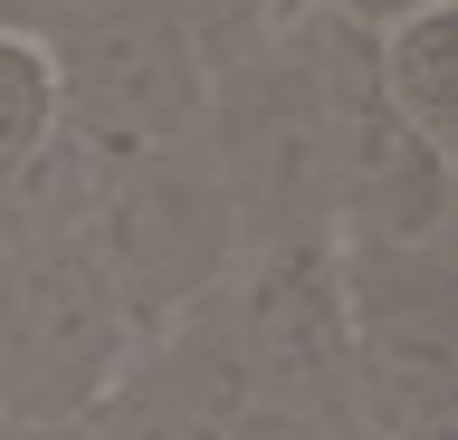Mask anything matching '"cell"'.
<instances>
[{"mask_svg":"<svg viewBox=\"0 0 458 440\" xmlns=\"http://www.w3.org/2000/svg\"><path fill=\"white\" fill-rule=\"evenodd\" d=\"M77 239L96 259V278L114 288L134 345L163 335L172 316H191L200 297H220L239 249H249V230H239V211H229L200 134L153 144V153H114L96 202H86V220H77Z\"/></svg>","mask_w":458,"mask_h":440,"instance_id":"obj_1","label":"cell"},{"mask_svg":"<svg viewBox=\"0 0 458 440\" xmlns=\"http://www.w3.org/2000/svg\"><path fill=\"white\" fill-rule=\"evenodd\" d=\"M200 153L249 239H335V116L306 58L286 48V30L249 58L210 67Z\"/></svg>","mask_w":458,"mask_h":440,"instance_id":"obj_2","label":"cell"},{"mask_svg":"<svg viewBox=\"0 0 458 440\" xmlns=\"http://www.w3.org/2000/svg\"><path fill=\"white\" fill-rule=\"evenodd\" d=\"M38 48L57 67V125L96 153H153L200 134L210 67L163 0H48Z\"/></svg>","mask_w":458,"mask_h":440,"instance_id":"obj_3","label":"cell"},{"mask_svg":"<svg viewBox=\"0 0 458 440\" xmlns=\"http://www.w3.org/2000/svg\"><path fill=\"white\" fill-rule=\"evenodd\" d=\"M220 325L239 354L249 402L306 411L315 431L363 440L353 421V335H344L335 239H249L220 288Z\"/></svg>","mask_w":458,"mask_h":440,"instance_id":"obj_4","label":"cell"},{"mask_svg":"<svg viewBox=\"0 0 458 440\" xmlns=\"http://www.w3.org/2000/svg\"><path fill=\"white\" fill-rule=\"evenodd\" d=\"M134 325L86 239H0V421H77L124 374Z\"/></svg>","mask_w":458,"mask_h":440,"instance_id":"obj_5","label":"cell"},{"mask_svg":"<svg viewBox=\"0 0 458 440\" xmlns=\"http://www.w3.org/2000/svg\"><path fill=\"white\" fill-rule=\"evenodd\" d=\"M344 335H353V421L392 431L458 411V268L449 239H335Z\"/></svg>","mask_w":458,"mask_h":440,"instance_id":"obj_6","label":"cell"},{"mask_svg":"<svg viewBox=\"0 0 458 440\" xmlns=\"http://www.w3.org/2000/svg\"><path fill=\"white\" fill-rule=\"evenodd\" d=\"M239 402H249V383L229 354L220 297H200L191 316H172L163 335H143L124 354V374L96 402V431L106 440H220Z\"/></svg>","mask_w":458,"mask_h":440,"instance_id":"obj_7","label":"cell"},{"mask_svg":"<svg viewBox=\"0 0 458 440\" xmlns=\"http://www.w3.org/2000/svg\"><path fill=\"white\" fill-rule=\"evenodd\" d=\"M372 67H382V106H392L420 144L458 153V10L429 0L392 30H372Z\"/></svg>","mask_w":458,"mask_h":440,"instance_id":"obj_8","label":"cell"},{"mask_svg":"<svg viewBox=\"0 0 458 440\" xmlns=\"http://www.w3.org/2000/svg\"><path fill=\"white\" fill-rule=\"evenodd\" d=\"M57 134V67L38 30H0V182Z\"/></svg>","mask_w":458,"mask_h":440,"instance_id":"obj_9","label":"cell"},{"mask_svg":"<svg viewBox=\"0 0 458 440\" xmlns=\"http://www.w3.org/2000/svg\"><path fill=\"white\" fill-rule=\"evenodd\" d=\"M163 10L182 20L200 67H229V58H249V48H267L277 20H286V0H163Z\"/></svg>","mask_w":458,"mask_h":440,"instance_id":"obj_10","label":"cell"},{"mask_svg":"<svg viewBox=\"0 0 458 440\" xmlns=\"http://www.w3.org/2000/svg\"><path fill=\"white\" fill-rule=\"evenodd\" d=\"M220 440H335V431H315L306 411H277V402H239Z\"/></svg>","mask_w":458,"mask_h":440,"instance_id":"obj_11","label":"cell"},{"mask_svg":"<svg viewBox=\"0 0 458 440\" xmlns=\"http://www.w3.org/2000/svg\"><path fill=\"white\" fill-rule=\"evenodd\" d=\"M286 10H335V20H353V30H392V20H411V10H429V0H286Z\"/></svg>","mask_w":458,"mask_h":440,"instance_id":"obj_12","label":"cell"},{"mask_svg":"<svg viewBox=\"0 0 458 440\" xmlns=\"http://www.w3.org/2000/svg\"><path fill=\"white\" fill-rule=\"evenodd\" d=\"M0 440H106V431L96 411H77V421H0Z\"/></svg>","mask_w":458,"mask_h":440,"instance_id":"obj_13","label":"cell"},{"mask_svg":"<svg viewBox=\"0 0 458 440\" xmlns=\"http://www.w3.org/2000/svg\"><path fill=\"white\" fill-rule=\"evenodd\" d=\"M372 440H458V411H420V421H392V431Z\"/></svg>","mask_w":458,"mask_h":440,"instance_id":"obj_14","label":"cell"},{"mask_svg":"<svg viewBox=\"0 0 458 440\" xmlns=\"http://www.w3.org/2000/svg\"><path fill=\"white\" fill-rule=\"evenodd\" d=\"M0 30H38V0H0Z\"/></svg>","mask_w":458,"mask_h":440,"instance_id":"obj_15","label":"cell"},{"mask_svg":"<svg viewBox=\"0 0 458 440\" xmlns=\"http://www.w3.org/2000/svg\"><path fill=\"white\" fill-rule=\"evenodd\" d=\"M38 10H48V0H38Z\"/></svg>","mask_w":458,"mask_h":440,"instance_id":"obj_16","label":"cell"}]
</instances>
